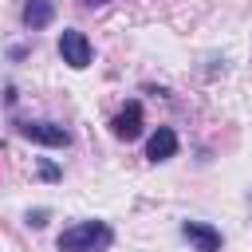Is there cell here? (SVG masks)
Masks as SVG:
<instances>
[{
	"label": "cell",
	"mask_w": 252,
	"mask_h": 252,
	"mask_svg": "<svg viewBox=\"0 0 252 252\" xmlns=\"http://www.w3.org/2000/svg\"><path fill=\"white\" fill-rule=\"evenodd\" d=\"M110 240H114L110 224H102V220H79V224H71V228L59 232V252H106Z\"/></svg>",
	"instance_id": "cell-1"
},
{
	"label": "cell",
	"mask_w": 252,
	"mask_h": 252,
	"mask_svg": "<svg viewBox=\"0 0 252 252\" xmlns=\"http://www.w3.org/2000/svg\"><path fill=\"white\" fill-rule=\"evenodd\" d=\"M59 55H63V63H71V67H87L91 63V43H87V35L83 32H75V28H63V35H59Z\"/></svg>",
	"instance_id": "cell-2"
},
{
	"label": "cell",
	"mask_w": 252,
	"mask_h": 252,
	"mask_svg": "<svg viewBox=\"0 0 252 252\" xmlns=\"http://www.w3.org/2000/svg\"><path fill=\"white\" fill-rule=\"evenodd\" d=\"M16 130H20L24 138L39 142V146H67V142H71V134H67L63 126H55V122H16Z\"/></svg>",
	"instance_id": "cell-3"
},
{
	"label": "cell",
	"mask_w": 252,
	"mask_h": 252,
	"mask_svg": "<svg viewBox=\"0 0 252 252\" xmlns=\"http://www.w3.org/2000/svg\"><path fill=\"white\" fill-rule=\"evenodd\" d=\"M177 154V134L169 130V126H158L154 134H150V142H146V158L150 161H169Z\"/></svg>",
	"instance_id": "cell-4"
},
{
	"label": "cell",
	"mask_w": 252,
	"mask_h": 252,
	"mask_svg": "<svg viewBox=\"0 0 252 252\" xmlns=\"http://www.w3.org/2000/svg\"><path fill=\"white\" fill-rule=\"evenodd\" d=\"M181 232H185V240H193V244H197V252H220V232H217L213 224L185 220V224H181Z\"/></svg>",
	"instance_id": "cell-5"
},
{
	"label": "cell",
	"mask_w": 252,
	"mask_h": 252,
	"mask_svg": "<svg viewBox=\"0 0 252 252\" xmlns=\"http://www.w3.org/2000/svg\"><path fill=\"white\" fill-rule=\"evenodd\" d=\"M114 134H118L122 142H134V138L142 134V102H126V106L118 110V118H114Z\"/></svg>",
	"instance_id": "cell-6"
},
{
	"label": "cell",
	"mask_w": 252,
	"mask_h": 252,
	"mask_svg": "<svg viewBox=\"0 0 252 252\" xmlns=\"http://www.w3.org/2000/svg\"><path fill=\"white\" fill-rule=\"evenodd\" d=\"M51 20H55V4H51V0H28V4H24V24H28L32 32L47 28Z\"/></svg>",
	"instance_id": "cell-7"
},
{
	"label": "cell",
	"mask_w": 252,
	"mask_h": 252,
	"mask_svg": "<svg viewBox=\"0 0 252 252\" xmlns=\"http://www.w3.org/2000/svg\"><path fill=\"white\" fill-rule=\"evenodd\" d=\"M39 173H43V177H47V181H55V177H59V169H55V165H51V161H39Z\"/></svg>",
	"instance_id": "cell-8"
},
{
	"label": "cell",
	"mask_w": 252,
	"mask_h": 252,
	"mask_svg": "<svg viewBox=\"0 0 252 252\" xmlns=\"http://www.w3.org/2000/svg\"><path fill=\"white\" fill-rule=\"evenodd\" d=\"M87 8H98V4H110V0H83Z\"/></svg>",
	"instance_id": "cell-9"
}]
</instances>
